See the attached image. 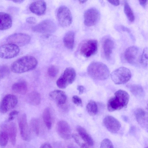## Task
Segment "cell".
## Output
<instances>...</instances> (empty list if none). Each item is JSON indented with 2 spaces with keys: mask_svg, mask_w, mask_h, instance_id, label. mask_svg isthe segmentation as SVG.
<instances>
[{
  "mask_svg": "<svg viewBox=\"0 0 148 148\" xmlns=\"http://www.w3.org/2000/svg\"><path fill=\"white\" fill-rule=\"evenodd\" d=\"M37 64V60L34 57L25 56L14 62L11 66V69L14 73H21L34 69Z\"/></svg>",
  "mask_w": 148,
  "mask_h": 148,
  "instance_id": "obj_1",
  "label": "cell"
},
{
  "mask_svg": "<svg viewBox=\"0 0 148 148\" xmlns=\"http://www.w3.org/2000/svg\"><path fill=\"white\" fill-rule=\"evenodd\" d=\"M129 95L126 91L119 90L114 93V96L108 100L107 109L109 112L119 110L125 107L127 105Z\"/></svg>",
  "mask_w": 148,
  "mask_h": 148,
  "instance_id": "obj_2",
  "label": "cell"
},
{
  "mask_svg": "<svg viewBox=\"0 0 148 148\" xmlns=\"http://www.w3.org/2000/svg\"><path fill=\"white\" fill-rule=\"evenodd\" d=\"M87 71L91 78L96 80H105L108 78L110 75V71L107 66L99 62H91L88 65Z\"/></svg>",
  "mask_w": 148,
  "mask_h": 148,
  "instance_id": "obj_3",
  "label": "cell"
},
{
  "mask_svg": "<svg viewBox=\"0 0 148 148\" xmlns=\"http://www.w3.org/2000/svg\"><path fill=\"white\" fill-rule=\"evenodd\" d=\"M111 77L115 84H123L127 82L130 79L131 73L129 69L122 67L113 71L111 74Z\"/></svg>",
  "mask_w": 148,
  "mask_h": 148,
  "instance_id": "obj_4",
  "label": "cell"
},
{
  "mask_svg": "<svg viewBox=\"0 0 148 148\" xmlns=\"http://www.w3.org/2000/svg\"><path fill=\"white\" fill-rule=\"evenodd\" d=\"M76 76L75 70L71 67L66 68L56 82L57 86L61 89L65 88L74 81Z\"/></svg>",
  "mask_w": 148,
  "mask_h": 148,
  "instance_id": "obj_5",
  "label": "cell"
},
{
  "mask_svg": "<svg viewBox=\"0 0 148 148\" xmlns=\"http://www.w3.org/2000/svg\"><path fill=\"white\" fill-rule=\"evenodd\" d=\"M97 49V41L95 40L90 39L86 40L82 43L79 51L81 55L88 58L95 54Z\"/></svg>",
  "mask_w": 148,
  "mask_h": 148,
  "instance_id": "obj_6",
  "label": "cell"
},
{
  "mask_svg": "<svg viewBox=\"0 0 148 148\" xmlns=\"http://www.w3.org/2000/svg\"><path fill=\"white\" fill-rule=\"evenodd\" d=\"M56 29L55 24L49 19L43 20L32 27L34 32L47 35L54 32Z\"/></svg>",
  "mask_w": 148,
  "mask_h": 148,
  "instance_id": "obj_7",
  "label": "cell"
},
{
  "mask_svg": "<svg viewBox=\"0 0 148 148\" xmlns=\"http://www.w3.org/2000/svg\"><path fill=\"white\" fill-rule=\"evenodd\" d=\"M57 16L58 21L63 27L69 26L72 21V17L71 12L66 7L62 6L58 9Z\"/></svg>",
  "mask_w": 148,
  "mask_h": 148,
  "instance_id": "obj_8",
  "label": "cell"
},
{
  "mask_svg": "<svg viewBox=\"0 0 148 148\" xmlns=\"http://www.w3.org/2000/svg\"><path fill=\"white\" fill-rule=\"evenodd\" d=\"M19 52L18 46L9 43L4 44L0 47V58L4 59L12 58L17 56Z\"/></svg>",
  "mask_w": 148,
  "mask_h": 148,
  "instance_id": "obj_9",
  "label": "cell"
},
{
  "mask_svg": "<svg viewBox=\"0 0 148 148\" xmlns=\"http://www.w3.org/2000/svg\"><path fill=\"white\" fill-rule=\"evenodd\" d=\"M18 99L15 96L12 94L5 95L0 103V112L4 114L13 109L16 105Z\"/></svg>",
  "mask_w": 148,
  "mask_h": 148,
  "instance_id": "obj_10",
  "label": "cell"
},
{
  "mask_svg": "<svg viewBox=\"0 0 148 148\" xmlns=\"http://www.w3.org/2000/svg\"><path fill=\"white\" fill-rule=\"evenodd\" d=\"M18 123L21 138L25 141H29L31 138V133L27 124L25 114H23L19 116Z\"/></svg>",
  "mask_w": 148,
  "mask_h": 148,
  "instance_id": "obj_11",
  "label": "cell"
},
{
  "mask_svg": "<svg viewBox=\"0 0 148 148\" xmlns=\"http://www.w3.org/2000/svg\"><path fill=\"white\" fill-rule=\"evenodd\" d=\"M31 40L30 36L24 33H16L9 36L6 39L9 43L14 44L18 47L23 46L28 44Z\"/></svg>",
  "mask_w": 148,
  "mask_h": 148,
  "instance_id": "obj_12",
  "label": "cell"
},
{
  "mask_svg": "<svg viewBox=\"0 0 148 148\" xmlns=\"http://www.w3.org/2000/svg\"><path fill=\"white\" fill-rule=\"evenodd\" d=\"M100 14L96 9L92 8L87 10L84 14V23L87 27L95 25L99 21Z\"/></svg>",
  "mask_w": 148,
  "mask_h": 148,
  "instance_id": "obj_13",
  "label": "cell"
},
{
  "mask_svg": "<svg viewBox=\"0 0 148 148\" xmlns=\"http://www.w3.org/2000/svg\"><path fill=\"white\" fill-rule=\"evenodd\" d=\"M140 55L139 48L134 46L127 48L124 54L125 60L128 63L132 64H135L138 62H139Z\"/></svg>",
  "mask_w": 148,
  "mask_h": 148,
  "instance_id": "obj_14",
  "label": "cell"
},
{
  "mask_svg": "<svg viewBox=\"0 0 148 148\" xmlns=\"http://www.w3.org/2000/svg\"><path fill=\"white\" fill-rule=\"evenodd\" d=\"M56 130L60 136L64 140H67L72 137L71 129L66 121H61L57 125Z\"/></svg>",
  "mask_w": 148,
  "mask_h": 148,
  "instance_id": "obj_15",
  "label": "cell"
},
{
  "mask_svg": "<svg viewBox=\"0 0 148 148\" xmlns=\"http://www.w3.org/2000/svg\"><path fill=\"white\" fill-rule=\"evenodd\" d=\"M103 123L106 128L110 132L115 133L120 130L121 124L119 121L114 117L110 116H106Z\"/></svg>",
  "mask_w": 148,
  "mask_h": 148,
  "instance_id": "obj_16",
  "label": "cell"
},
{
  "mask_svg": "<svg viewBox=\"0 0 148 148\" xmlns=\"http://www.w3.org/2000/svg\"><path fill=\"white\" fill-rule=\"evenodd\" d=\"M29 9L33 13L38 15H42L45 13L46 11V3L42 0L36 1L31 3Z\"/></svg>",
  "mask_w": 148,
  "mask_h": 148,
  "instance_id": "obj_17",
  "label": "cell"
},
{
  "mask_svg": "<svg viewBox=\"0 0 148 148\" xmlns=\"http://www.w3.org/2000/svg\"><path fill=\"white\" fill-rule=\"evenodd\" d=\"M102 45L104 56L107 60H109L114 47V42L111 38H107L104 40Z\"/></svg>",
  "mask_w": 148,
  "mask_h": 148,
  "instance_id": "obj_18",
  "label": "cell"
},
{
  "mask_svg": "<svg viewBox=\"0 0 148 148\" xmlns=\"http://www.w3.org/2000/svg\"><path fill=\"white\" fill-rule=\"evenodd\" d=\"M12 20L11 16L8 14L0 12V30L8 29L12 26Z\"/></svg>",
  "mask_w": 148,
  "mask_h": 148,
  "instance_id": "obj_19",
  "label": "cell"
},
{
  "mask_svg": "<svg viewBox=\"0 0 148 148\" xmlns=\"http://www.w3.org/2000/svg\"><path fill=\"white\" fill-rule=\"evenodd\" d=\"M50 97L58 104H63L66 102L67 97L65 93L60 90H55L51 92Z\"/></svg>",
  "mask_w": 148,
  "mask_h": 148,
  "instance_id": "obj_20",
  "label": "cell"
},
{
  "mask_svg": "<svg viewBox=\"0 0 148 148\" xmlns=\"http://www.w3.org/2000/svg\"><path fill=\"white\" fill-rule=\"evenodd\" d=\"M136 121L143 127H147V116L146 112L143 110L139 108L135 111Z\"/></svg>",
  "mask_w": 148,
  "mask_h": 148,
  "instance_id": "obj_21",
  "label": "cell"
},
{
  "mask_svg": "<svg viewBox=\"0 0 148 148\" xmlns=\"http://www.w3.org/2000/svg\"><path fill=\"white\" fill-rule=\"evenodd\" d=\"M76 129L80 137L85 143L90 147L93 145L94 142L93 139L84 128L81 126H78Z\"/></svg>",
  "mask_w": 148,
  "mask_h": 148,
  "instance_id": "obj_22",
  "label": "cell"
},
{
  "mask_svg": "<svg viewBox=\"0 0 148 148\" xmlns=\"http://www.w3.org/2000/svg\"><path fill=\"white\" fill-rule=\"evenodd\" d=\"M75 40V33L72 31H69L64 35L63 42L65 47L69 49H72L74 47Z\"/></svg>",
  "mask_w": 148,
  "mask_h": 148,
  "instance_id": "obj_23",
  "label": "cell"
},
{
  "mask_svg": "<svg viewBox=\"0 0 148 148\" xmlns=\"http://www.w3.org/2000/svg\"><path fill=\"white\" fill-rule=\"evenodd\" d=\"M9 138L8 125H4L0 130V146L1 147L3 148L6 146Z\"/></svg>",
  "mask_w": 148,
  "mask_h": 148,
  "instance_id": "obj_24",
  "label": "cell"
},
{
  "mask_svg": "<svg viewBox=\"0 0 148 148\" xmlns=\"http://www.w3.org/2000/svg\"><path fill=\"white\" fill-rule=\"evenodd\" d=\"M12 88V90L15 93L24 95L26 93L27 90V84L25 81H21L14 84Z\"/></svg>",
  "mask_w": 148,
  "mask_h": 148,
  "instance_id": "obj_25",
  "label": "cell"
},
{
  "mask_svg": "<svg viewBox=\"0 0 148 148\" xmlns=\"http://www.w3.org/2000/svg\"><path fill=\"white\" fill-rule=\"evenodd\" d=\"M27 100L31 104L38 105L40 103L41 101L40 95L37 92H32L27 95Z\"/></svg>",
  "mask_w": 148,
  "mask_h": 148,
  "instance_id": "obj_26",
  "label": "cell"
},
{
  "mask_svg": "<svg viewBox=\"0 0 148 148\" xmlns=\"http://www.w3.org/2000/svg\"><path fill=\"white\" fill-rule=\"evenodd\" d=\"M9 137L12 144L14 145L16 143L17 128L15 124L13 122L8 125Z\"/></svg>",
  "mask_w": 148,
  "mask_h": 148,
  "instance_id": "obj_27",
  "label": "cell"
},
{
  "mask_svg": "<svg viewBox=\"0 0 148 148\" xmlns=\"http://www.w3.org/2000/svg\"><path fill=\"white\" fill-rule=\"evenodd\" d=\"M130 92L135 96L138 97L143 96L144 90L142 86L140 85L134 84L128 86Z\"/></svg>",
  "mask_w": 148,
  "mask_h": 148,
  "instance_id": "obj_28",
  "label": "cell"
},
{
  "mask_svg": "<svg viewBox=\"0 0 148 148\" xmlns=\"http://www.w3.org/2000/svg\"><path fill=\"white\" fill-rule=\"evenodd\" d=\"M43 118L44 121L49 129H51L52 126V121L50 111L48 108H46L43 113Z\"/></svg>",
  "mask_w": 148,
  "mask_h": 148,
  "instance_id": "obj_29",
  "label": "cell"
},
{
  "mask_svg": "<svg viewBox=\"0 0 148 148\" xmlns=\"http://www.w3.org/2000/svg\"><path fill=\"white\" fill-rule=\"evenodd\" d=\"M124 12L129 20L131 22L134 21L135 16L131 8L126 1H125L124 6Z\"/></svg>",
  "mask_w": 148,
  "mask_h": 148,
  "instance_id": "obj_30",
  "label": "cell"
},
{
  "mask_svg": "<svg viewBox=\"0 0 148 148\" xmlns=\"http://www.w3.org/2000/svg\"><path fill=\"white\" fill-rule=\"evenodd\" d=\"M29 128L31 132L34 133L36 135L39 134L40 122L39 120L36 118L32 119L30 122Z\"/></svg>",
  "mask_w": 148,
  "mask_h": 148,
  "instance_id": "obj_31",
  "label": "cell"
},
{
  "mask_svg": "<svg viewBox=\"0 0 148 148\" xmlns=\"http://www.w3.org/2000/svg\"><path fill=\"white\" fill-rule=\"evenodd\" d=\"M88 113L91 115H96L98 112V106L96 103L93 101H90L86 107Z\"/></svg>",
  "mask_w": 148,
  "mask_h": 148,
  "instance_id": "obj_32",
  "label": "cell"
},
{
  "mask_svg": "<svg viewBox=\"0 0 148 148\" xmlns=\"http://www.w3.org/2000/svg\"><path fill=\"white\" fill-rule=\"evenodd\" d=\"M148 49L145 48L141 55L139 60V62L143 66H146L147 65L148 62Z\"/></svg>",
  "mask_w": 148,
  "mask_h": 148,
  "instance_id": "obj_33",
  "label": "cell"
},
{
  "mask_svg": "<svg viewBox=\"0 0 148 148\" xmlns=\"http://www.w3.org/2000/svg\"><path fill=\"white\" fill-rule=\"evenodd\" d=\"M10 73V69L7 66L4 65H0V80L6 77Z\"/></svg>",
  "mask_w": 148,
  "mask_h": 148,
  "instance_id": "obj_34",
  "label": "cell"
},
{
  "mask_svg": "<svg viewBox=\"0 0 148 148\" xmlns=\"http://www.w3.org/2000/svg\"><path fill=\"white\" fill-rule=\"evenodd\" d=\"M59 72L58 68L56 66H50L47 71L49 75L51 77H54L57 75Z\"/></svg>",
  "mask_w": 148,
  "mask_h": 148,
  "instance_id": "obj_35",
  "label": "cell"
},
{
  "mask_svg": "<svg viewBox=\"0 0 148 148\" xmlns=\"http://www.w3.org/2000/svg\"><path fill=\"white\" fill-rule=\"evenodd\" d=\"M100 148H114L111 141L108 138L104 139L101 142Z\"/></svg>",
  "mask_w": 148,
  "mask_h": 148,
  "instance_id": "obj_36",
  "label": "cell"
},
{
  "mask_svg": "<svg viewBox=\"0 0 148 148\" xmlns=\"http://www.w3.org/2000/svg\"><path fill=\"white\" fill-rule=\"evenodd\" d=\"M73 102L75 105L79 106H82V101L81 99L77 95L73 96L72 98Z\"/></svg>",
  "mask_w": 148,
  "mask_h": 148,
  "instance_id": "obj_37",
  "label": "cell"
},
{
  "mask_svg": "<svg viewBox=\"0 0 148 148\" xmlns=\"http://www.w3.org/2000/svg\"><path fill=\"white\" fill-rule=\"evenodd\" d=\"M18 113V111L16 110L12 111L9 114L8 121H11L14 120L15 116L17 115Z\"/></svg>",
  "mask_w": 148,
  "mask_h": 148,
  "instance_id": "obj_38",
  "label": "cell"
},
{
  "mask_svg": "<svg viewBox=\"0 0 148 148\" xmlns=\"http://www.w3.org/2000/svg\"><path fill=\"white\" fill-rule=\"evenodd\" d=\"M72 137L76 143L79 146L82 143L80 141L79 136L76 134H72Z\"/></svg>",
  "mask_w": 148,
  "mask_h": 148,
  "instance_id": "obj_39",
  "label": "cell"
},
{
  "mask_svg": "<svg viewBox=\"0 0 148 148\" xmlns=\"http://www.w3.org/2000/svg\"><path fill=\"white\" fill-rule=\"evenodd\" d=\"M26 22L30 24H34L36 22V18L33 17H29L26 19Z\"/></svg>",
  "mask_w": 148,
  "mask_h": 148,
  "instance_id": "obj_40",
  "label": "cell"
},
{
  "mask_svg": "<svg viewBox=\"0 0 148 148\" xmlns=\"http://www.w3.org/2000/svg\"><path fill=\"white\" fill-rule=\"evenodd\" d=\"M40 148H52V147L49 143H45L42 144Z\"/></svg>",
  "mask_w": 148,
  "mask_h": 148,
  "instance_id": "obj_41",
  "label": "cell"
},
{
  "mask_svg": "<svg viewBox=\"0 0 148 148\" xmlns=\"http://www.w3.org/2000/svg\"><path fill=\"white\" fill-rule=\"evenodd\" d=\"M108 1L114 6H118L120 4V1L119 0H108Z\"/></svg>",
  "mask_w": 148,
  "mask_h": 148,
  "instance_id": "obj_42",
  "label": "cell"
},
{
  "mask_svg": "<svg viewBox=\"0 0 148 148\" xmlns=\"http://www.w3.org/2000/svg\"><path fill=\"white\" fill-rule=\"evenodd\" d=\"M77 89L79 92L80 94H82L84 91V87L82 85H79L77 87Z\"/></svg>",
  "mask_w": 148,
  "mask_h": 148,
  "instance_id": "obj_43",
  "label": "cell"
},
{
  "mask_svg": "<svg viewBox=\"0 0 148 148\" xmlns=\"http://www.w3.org/2000/svg\"><path fill=\"white\" fill-rule=\"evenodd\" d=\"M140 5L143 7L145 8L147 4V0H140L139 1Z\"/></svg>",
  "mask_w": 148,
  "mask_h": 148,
  "instance_id": "obj_44",
  "label": "cell"
},
{
  "mask_svg": "<svg viewBox=\"0 0 148 148\" xmlns=\"http://www.w3.org/2000/svg\"><path fill=\"white\" fill-rule=\"evenodd\" d=\"M79 146L81 148H90V146L85 143H82Z\"/></svg>",
  "mask_w": 148,
  "mask_h": 148,
  "instance_id": "obj_45",
  "label": "cell"
},
{
  "mask_svg": "<svg viewBox=\"0 0 148 148\" xmlns=\"http://www.w3.org/2000/svg\"><path fill=\"white\" fill-rule=\"evenodd\" d=\"M121 28L122 29L123 31H126L128 32H130V29L128 28L127 27H125L124 26L121 25Z\"/></svg>",
  "mask_w": 148,
  "mask_h": 148,
  "instance_id": "obj_46",
  "label": "cell"
},
{
  "mask_svg": "<svg viewBox=\"0 0 148 148\" xmlns=\"http://www.w3.org/2000/svg\"><path fill=\"white\" fill-rule=\"evenodd\" d=\"M67 148H78L76 146L73 144H70L67 146Z\"/></svg>",
  "mask_w": 148,
  "mask_h": 148,
  "instance_id": "obj_47",
  "label": "cell"
},
{
  "mask_svg": "<svg viewBox=\"0 0 148 148\" xmlns=\"http://www.w3.org/2000/svg\"><path fill=\"white\" fill-rule=\"evenodd\" d=\"M13 2L17 3H21L23 2L24 1L22 0H14L12 1Z\"/></svg>",
  "mask_w": 148,
  "mask_h": 148,
  "instance_id": "obj_48",
  "label": "cell"
},
{
  "mask_svg": "<svg viewBox=\"0 0 148 148\" xmlns=\"http://www.w3.org/2000/svg\"><path fill=\"white\" fill-rule=\"evenodd\" d=\"M79 2L82 4L86 2L87 1L86 0H81V1H79Z\"/></svg>",
  "mask_w": 148,
  "mask_h": 148,
  "instance_id": "obj_49",
  "label": "cell"
},
{
  "mask_svg": "<svg viewBox=\"0 0 148 148\" xmlns=\"http://www.w3.org/2000/svg\"><path fill=\"white\" fill-rule=\"evenodd\" d=\"M148 148L147 147H146V148Z\"/></svg>",
  "mask_w": 148,
  "mask_h": 148,
  "instance_id": "obj_50",
  "label": "cell"
}]
</instances>
